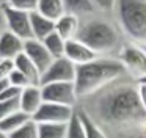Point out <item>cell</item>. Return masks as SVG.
<instances>
[{"mask_svg": "<svg viewBox=\"0 0 146 138\" xmlns=\"http://www.w3.org/2000/svg\"><path fill=\"white\" fill-rule=\"evenodd\" d=\"M7 16V24L8 30L11 33H14L16 36H19L21 39H33V30H32V21H30V13L21 11V9L11 8L8 3L2 5Z\"/></svg>", "mask_w": 146, "mask_h": 138, "instance_id": "obj_8", "label": "cell"}, {"mask_svg": "<svg viewBox=\"0 0 146 138\" xmlns=\"http://www.w3.org/2000/svg\"><path fill=\"white\" fill-rule=\"evenodd\" d=\"M116 11L124 33L146 46V0H118Z\"/></svg>", "mask_w": 146, "mask_h": 138, "instance_id": "obj_4", "label": "cell"}, {"mask_svg": "<svg viewBox=\"0 0 146 138\" xmlns=\"http://www.w3.org/2000/svg\"><path fill=\"white\" fill-rule=\"evenodd\" d=\"M64 56H66L68 60H71L76 66L86 64V63H91V61H94V60L99 58V55L94 50H91L86 44H83L82 41H79L77 38L66 41V52H64Z\"/></svg>", "mask_w": 146, "mask_h": 138, "instance_id": "obj_11", "label": "cell"}, {"mask_svg": "<svg viewBox=\"0 0 146 138\" xmlns=\"http://www.w3.org/2000/svg\"><path fill=\"white\" fill-rule=\"evenodd\" d=\"M76 111L74 107L69 105H60L54 102H44L41 108L35 113L33 119L38 124L42 122H52V124H69L71 119L74 118Z\"/></svg>", "mask_w": 146, "mask_h": 138, "instance_id": "obj_7", "label": "cell"}, {"mask_svg": "<svg viewBox=\"0 0 146 138\" xmlns=\"http://www.w3.org/2000/svg\"><path fill=\"white\" fill-rule=\"evenodd\" d=\"M138 94H140V99H141L143 107L146 108V83H140L138 85Z\"/></svg>", "mask_w": 146, "mask_h": 138, "instance_id": "obj_32", "label": "cell"}, {"mask_svg": "<svg viewBox=\"0 0 146 138\" xmlns=\"http://www.w3.org/2000/svg\"><path fill=\"white\" fill-rule=\"evenodd\" d=\"M36 11L54 22H57L58 19H61L68 13L64 0H39Z\"/></svg>", "mask_w": 146, "mask_h": 138, "instance_id": "obj_17", "label": "cell"}, {"mask_svg": "<svg viewBox=\"0 0 146 138\" xmlns=\"http://www.w3.org/2000/svg\"><path fill=\"white\" fill-rule=\"evenodd\" d=\"M140 83H146V77H145V78H141V80H140Z\"/></svg>", "mask_w": 146, "mask_h": 138, "instance_id": "obj_35", "label": "cell"}, {"mask_svg": "<svg viewBox=\"0 0 146 138\" xmlns=\"http://www.w3.org/2000/svg\"><path fill=\"white\" fill-rule=\"evenodd\" d=\"M24 47L25 41L7 30L0 36V60H14L21 53H24Z\"/></svg>", "mask_w": 146, "mask_h": 138, "instance_id": "obj_13", "label": "cell"}, {"mask_svg": "<svg viewBox=\"0 0 146 138\" xmlns=\"http://www.w3.org/2000/svg\"><path fill=\"white\" fill-rule=\"evenodd\" d=\"M68 125L69 124L42 122L38 124V135L39 138H68Z\"/></svg>", "mask_w": 146, "mask_h": 138, "instance_id": "obj_19", "label": "cell"}, {"mask_svg": "<svg viewBox=\"0 0 146 138\" xmlns=\"http://www.w3.org/2000/svg\"><path fill=\"white\" fill-rule=\"evenodd\" d=\"M66 5V11L71 14H85V13H91L96 8L93 0H64Z\"/></svg>", "mask_w": 146, "mask_h": 138, "instance_id": "obj_22", "label": "cell"}, {"mask_svg": "<svg viewBox=\"0 0 146 138\" xmlns=\"http://www.w3.org/2000/svg\"><path fill=\"white\" fill-rule=\"evenodd\" d=\"M68 138H86V132L79 113L74 115V118L71 119L69 125H68Z\"/></svg>", "mask_w": 146, "mask_h": 138, "instance_id": "obj_24", "label": "cell"}, {"mask_svg": "<svg viewBox=\"0 0 146 138\" xmlns=\"http://www.w3.org/2000/svg\"><path fill=\"white\" fill-rule=\"evenodd\" d=\"M8 80H10V85L19 88V90H24V88H27V86L32 85V83H30V80L25 77V74H22L19 69H14V71L11 72V75L8 77Z\"/></svg>", "mask_w": 146, "mask_h": 138, "instance_id": "obj_27", "label": "cell"}, {"mask_svg": "<svg viewBox=\"0 0 146 138\" xmlns=\"http://www.w3.org/2000/svg\"><path fill=\"white\" fill-rule=\"evenodd\" d=\"M119 61L123 63L127 74L138 82L146 77V50L143 46H124L119 53Z\"/></svg>", "mask_w": 146, "mask_h": 138, "instance_id": "obj_5", "label": "cell"}, {"mask_svg": "<svg viewBox=\"0 0 146 138\" xmlns=\"http://www.w3.org/2000/svg\"><path fill=\"white\" fill-rule=\"evenodd\" d=\"M126 74L123 63L110 56H99L98 60L86 64L77 66L76 90L79 97L94 94L96 91L108 86Z\"/></svg>", "mask_w": 146, "mask_h": 138, "instance_id": "obj_2", "label": "cell"}, {"mask_svg": "<svg viewBox=\"0 0 146 138\" xmlns=\"http://www.w3.org/2000/svg\"><path fill=\"white\" fill-rule=\"evenodd\" d=\"M77 39L86 44L99 56L110 55L119 46V36L116 28L101 19H94L82 25L77 33Z\"/></svg>", "mask_w": 146, "mask_h": 138, "instance_id": "obj_3", "label": "cell"}, {"mask_svg": "<svg viewBox=\"0 0 146 138\" xmlns=\"http://www.w3.org/2000/svg\"><path fill=\"white\" fill-rule=\"evenodd\" d=\"M77 66L66 56L54 60L49 69L42 74L41 86L46 83H58V82H76Z\"/></svg>", "mask_w": 146, "mask_h": 138, "instance_id": "obj_9", "label": "cell"}, {"mask_svg": "<svg viewBox=\"0 0 146 138\" xmlns=\"http://www.w3.org/2000/svg\"><path fill=\"white\" fill-rule=\"evenodd\" d=\"M8 86H10V80H8V78H3V80H0V94L3 93V91L7 90Z\"/></svg>", "mask_w": 146, "mask_h": 138, "instance_id": "obj_33", "label": "cell"}, {"mask_svg": "<svg viewBox=\"0 0 146 138\" xmlns=\"http://www.w3.org/2000/svg\"><path fill=\"white\" fill-rule=\"evenodd\" d=\"M44 102H54L60 105L74 107L77 102V90L74 82H58V83H46L41 86Z\"/></svg>", "mask_w": 146, "mask_h": 138, "instance_id": "obj_6", "label": "cell"}, {"mask_svg": "<svg viewBox=\"0 0 146 138\" xmlns=\"http://www.w3.org/2000/svg\"><path fill=\"white\" fill-rule=\"evenodd\" d=\"M79 116L83 122V127L86 132V138H108L107 133L94 122V119L85 111H79Z\"/></svg>", "mask_w": 146, "mask_h": 138, "instance_id": "obj_21", "label": "cell"}, {"mask_svg": "<svg viewBox=\"0 0 146 138\" xmlns=\"http://www.w3.org/2000/svg\"><path fill=\"white\" fill-rule=\"evenodd\" d=\"M14 66L16 69H19L22 74H25V77L30 80L32 85H36V86H41V78H42V74L36 64L25 55V53H21L19 56L14 58Z\"/></svg>", "mask_w": 146, "mask_h": 138, "instance_id": "obj_15", "label": "cell"}, {"mask_svg": "<svg viewBox=\"0 0 146 138\" xmlns=\"http://www.w3.org/2000/svg\"><path fill=\"white\" fill-rule=\"evenodd\" d=\"M8 30V24H7V16H5L3 8L0 6V36Z\"/></svg>", "mask_w": 146, "mask_h": 138, "instance_id": "obj_31", "label": "cell"}, {"mask_svg": "<svg viewBox=\"0 0 146 138\" xmlns=\"http://www.w3.org/2000/svg\"><path fill=\"white\" fill-rule=\"evenodd\" d=\"M42 42H44V46L47 47V50L52 53V56L55 60L64 56V52H66V39L63 36H60L57 31L50 33Z\"/></svg>", "mask_w": 146, "mask_h": 138, "instance_id": "obj_20", "label": "cell"}, {"mask_svg": "<svg viewBox=\"0 0 146 138\" xmlns=\"http://www.w3.org/2000/svg\"><path fill=\"white\" fill-rule=\"evenodd\" d=\"M30 119H33L30 115H27L25 111H22V110H19V111L13 113V115L7 116L5 119H2L0 121V129L5 132V133H13L14 130H17L19 127H22L25 122H29Z\"/></svg>", "mask_w": 146, "mask_h": 138, "instance_id": "obj_18", "label": "cell"}, {"mask_svg": "<svg viewBox=\"0 0 146 138\" xmlns=\"http://www.w3.org/2000/svg\"><path fill=\"white\" fill-rule=\"evenodd\" d=\"M79 30H80L79 19H77L76 14H71V13H66L63 17L55 22V31L60 36H63L66 41L77 38Z\"/></svg>", "mask_w": 146, "mask_h": 138, "instance_id": "obj_16", "label": "cell"}, {"mask_svg": "<svg viewBox=\"0 0 146 138\" xmlns=\"http://www.w3.org/2000/svg\"><path fill=\"white\" fill-rule=\"evenodd\" d=\"M99 118L118 132L130 130L146 121V108L138 94V86H118L108 90L98 102Z\"/></svg>", "mask_w": 146, "mask_h": 138, "instance_id": "obj_1", "label": "cell"}, {"mask_svg": "<svg viewBox=\"0 0 146 138\" xmlns=\"http://www.w3.org/2000/svg\"><path fill=\"white\" fill-rule=\"evenodd\" d=\"M21 110V100L19 97L11 100H0V121L5 119L7 116L13 115V113L19 111Z\"/></svg>", "mask_w": 146, "mask_h": 138, "instance_id": "obj_25", "label": "cell"}, {"mask_svg": "<svg viewBox=\"0 0 146 138\" xmlns=\"http://www.w3.org/2000/svg\"><path fill=\"white\" fill-rule=\"evenodd\" d=\"M30 21H32L33 38L38 41H44L49 34L55 31V22L47 19V17H44L38 11L30 13Z\"/></svg>", "mask_w": 146, "mask_h": 138, "instance_id": "obj_14", "label": "cell"}, {"mask_svg": "<svg viewBox=\"0 0 146 138\" xmlns=\"http://www.w3.org/2000/svg\"><path fill=\"white\" fill-rule=\"evenodd\" d=\"M124 132H129L130 138H146V121L141 122L138 127L130 129V130H124Z\"/></svg>", "mask_w": 146, "mask_h": 138, "instance_id": "obj_30", "label": "cell"}, {"mask_svg": "<svg viewBox=\"0 0 146 138\" xmlns=\"http://www.w3.org/2000/svg\"><path fill=\"white\" fill-rule=\"evenodd\" d=\"M0 138H8V133H5L2 129H0Z\"/></svg>", "mask_w": 146, "mask_h": 138, "instance_id": "obj_34", "label": "cell"}, {"mask_svg": "<svg viewBox=\"0 0 146 138\" xmlns=\"http://www.w3.org/2000/svg\"><path fill=\"white\" fill-rule=\"evenodd\" d=\"M143 49H145V50H146V46H143Z\"/></svg>", "mask_w": 146, "mask_h": 138, "instance_id": "obj_36", "label": "cell"}, {"mask_svg": "<svg viewBox=\"0 0 146 138\" xmlns=\"http://www.w3.org/2000/svg\"><path fill=\"white\" fill-rule=\"evenodd\" d=\"M24 53L35 63L36 68L41 71V74H44V72L47 71L49 66H50L52 63H54V60H55L54 56H52V53L47 50V47L44 46V42L35 39V38L25 41Z\"/></svg>", "mask_w": 146, "mask_h": 138, "instance_id": "obj_10", "label": "cell"}, {"mask_svg": "<svg viewBox=\"0 0 146 138\" xmlns=\"http://www.w3.org/2000/svg\"><path fill=\"white\" fill-rule=\"evenodd\" d=\"M21 100V110L25 111L27 115H30L33 118L35 113L41 108V105L44 104V97H42V90L41 86L36 85H30V86L24 88L22 93L19 96Z\"/></svg>", "mask_w": 146, "mask_h": 138, "instance_id": "obj_12", "label": "cell"}, {"mask_svg": "<svg viewBox=\"0 0 146 138\" xmlns=\"http://www.w3.org/2000/svg\"><path fill=\"white\" fill-rule=\"evenodd\" d=\"M14 69H16L14 60H0V80L8 78Z\"/></svg>", "mask_w": 146, "mask_h": 138, "instance_id": "obj_28", "label": "cell"}, {"mask_svg": "<svg viewBox=\"0 0 146 138\" xmlns=\"http://www.w3.org/2000/svg\"><path fill=\"white\" fill-rule=\"evenodd\" d=\"M8 138H39L38 135V122L35 119H30L29 122L14 130L13 133L8 135Z\"/></svg>", "mask_w": 146, "mask_h": 138, "instance_id": "obj_23", "label": "cell"}, {"mask_svg": "<svg viewBox=\"0 0 146 138\" xmlns=\"http://www.w3.org/2000/svg\"><path fill=\"white\" fill-rule=\"evenodd\" d=\"M8 5L14 9H21V11H27V13H33L38 9V3L39 0H8Z\"/></svg>", "mask_w": 146, "mask_h": 138, "instance_id": "obj_26", "label": "cell"}, {"mask_svg": "<svg viewBox=\"0 0 146 138\" xmlns=\"http://www.w3.org/2000/svg\"><path fill=\"white\" fill-rule=\"evenodd\" d=\"M96 8L102 9V11H111V9L116 8L118 0H93Z\"/></svg>", "mask_w": 146, "mask_h": 138, "instance_id": "obj_29", "label": "cell"}]
</instances>
